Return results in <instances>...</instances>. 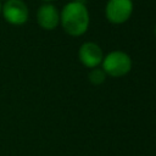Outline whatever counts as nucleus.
Wrapping results in <instances>:
<instances>
[{
    "label": "nucleus",
    "mask_w": 156,
    "mask_h": 156,
    "mask_svg": "<svg viewBox=\"0 0 156 156\" xmlns=\"http://www.w3.org/2000/svg\"><path fill=\"white\" fill-rule=\"evenodd\" d=\"M101 66L106 76L118 78L130 72L132 58L127 52L121 50H115L108 52L106 56H104Z\"/></svg>",
    "instance_id": "2"
},
{
    "label": "nucleus",
    "mask_w": 156,
    "mask_h": 156,
    "mask_svg": "<svg viewBox=\"0 0 156 156\" xmlns=\"http://www.w3.org/2000/svg\"><path fill=\"white\" fill-rule=\"evenodd\" d=\"M72 1H79V2H83L84 0H72Z\"/></svg>",
    "instance_id": "9"
},
{
    "label": "nucleus",
    "mask_w": 156,
    "mask_h": 156,
    "mask_svg": "<svg viewBox=\"0 0 156 156\" xmlns=\"http://www.w3.org/2000/svg\"><path fill=\"white\" fill-rule=\"evenodd\" d=\"M133 13L132 0H108L105 6V16L113 24L127 22Z\"/></svg>",
    "instance_id": "4"
},
{
    "label": "nucleus",
    "mask_w": 156,
    "mask_h": 156,
    "mask_svg": "<svg viewBox=\"0 0 156 156\" xmlns=\"http://www.w3.org/2000/svg\"><path fill=\"white\" fill-rule=\"evenodd\" d=\"M78 57H79V61L83 63V66L93 69L101 65L104 58V52L96 43L85 41L80 45L78 50Z\"/></svg>",
    "instance_id": "5"
},
{
    "label": "nucleus",
    "mask_w": 156,
    "mask_h": 156,
    "mask_svg": "<svg viewBox=\"0 0 156 156\" xmlns=\"http://www.w3.org/2000/svg\"><path fill=\"white\" fill-rule=\"evenodd\" d=\"M90 23V16L84 2L71 1L63 6L60 12V24L71 37L83 35Z\"/></svg>",
    "instance_id": "1"
},
{
    "label": "nucleus",
    "mask_w": 156,
    "mask_h": 156,
    "mask_svg": "<svg viewBox=\"0 0 156 156\" xmlns=\"http://www.w3.org/2000/svg\"><path fill=\"white\" fill-rule=\"evenodd\" d=\"M155 35H156V26H155Z\"/></svg>",
    "instance_id": "11"
},
{
    "label": "nucleus",
    "mask_w": 156,
    "mask_h": 156,
    "mask_svg": "<svg viewBox=\"0 0 156 156\" xmlns=\"http://www.w3.org/2000/svg\"><path fill=\"white\" fill-rule=\"evenodd\" d=\"M37 22L40 28L52 30L60 24V12L51 2H44L37 11Z\"/></svg>",
    "instance_id": "6"
},
{
    "label": "nucleus",
    "mask_w": 156,
    "mask_h": 156,
    "mask_svg": "<svg viewBox=\"0 0 156 156\" xmlns=\"http://www.w3.org/2000/svg\"><path fill=\"white\" fill-rule=\"evenodd\" d=\"M0 1H7V0H0Z\"/></svg>",
    "instance_id": "12"
},
{
    "label": "nucleus",
    "mask_w": 156,
    "mask_h": 156,
    "mask_svg": "<svg viewBox=\"0 0 156 156\" xmlns=\"http://www.w3.org/2000/svg\"><path fill=\"white\" fill-rule=\"evenodd\" d=\"M1 15L12 26H22L29 18V9L23 0H7L1 4Z\"/></svg>",
    "instance_id": "3"
},
{
    "label": "nucleus",
    "mask_w": 156,
    "mask_h": 156,
    "mask_svg": "<svg viewBox=\"0 0 156 156\" xmlns=\"http://www.w3.org/2000/svg\"><path fill=\"white\" fill-rule=\"evenodd\" d=\"M43 1H44V2H51L52 0H43Z\"/></svg>",
    "instance_id": "8"
},
{
    "label": "nucleus",
    "mask_w": 156,
    "mask_h": 156,
    "mask_svg": "<svg viewBox=\"0 0 156 156\" xmlns=\"http://www.w3.org/2000/svg\"><path fill=\"white\" fill-rule=\"evenodd\" d=\"M0 16H1V2H0Z\"/></svg>",
    "instance_id": "10"
},
{
    "label": "nucleus",
    "mask_w": 156,
    "mask_h": 156,
    "mask_svg": "<svg viewBox=\"0 0 156 156\" xmlns=\"http://www.w3.org/2000/svg\"><path fill=\"white\" fill-rule=\"evenodd\" d=\"M88 78H89V82H90L93 85H100V84H102V83L105 82V79H106V73L104 72L102 68L96 67V68H93V69L90 71Z\"/></svg>",
    "instance_id": "7"
}]
</instances>
